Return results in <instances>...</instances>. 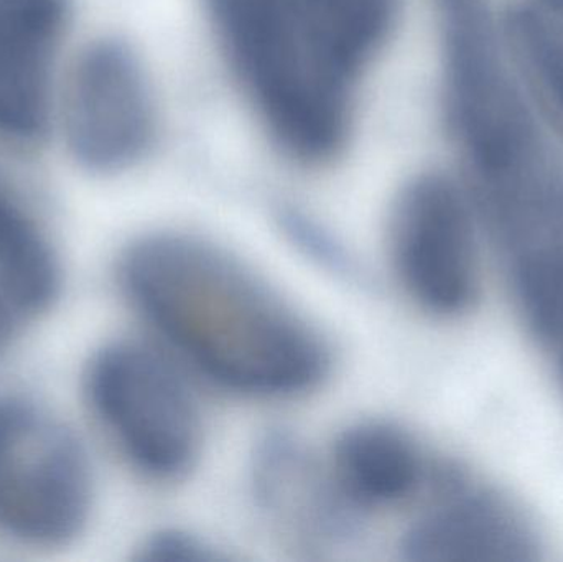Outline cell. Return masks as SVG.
Segmentation results:
<instances>
[{"label": "cell", "mask_w": 563, "mask_h": 562, "mask_svg": "<svg viewBox=\"0 0 563 562\" xmlns=\"http://www.w3.org/2000/svg\"><path fill=\"white\" fill-rule=\"evenodd\" d=\"M134 309L201 375L240 395L288 398L317 388L331 353L317 329L223 247L148 234L122 253Z\"/></svg>", "instance_id": "cell-1"}, {"label": "cell", "mask_w": 563, "mask_h": 562, "mask_svg": "<svg viewBox=\"0 0 563 562\" xmlns=\"http://www.w3.org/2000/svg\"><path fill=\"white\" fill-rule=\"evenodd\" d=\"M218 40L285 154L330 161L350 131L353 88L331 68L308 0H205Z\"/></svg>", "instance_id": "cell-2"}, {"label": "cell", "mask_w": 563, "mask_h": 562, "mask_svg": "<svg viewBox=\"0 0 563 562\" xmlns=\"http://www.w3.org/2000/svg\"><path fill=\"white\" fill-rule=\"evenodd\" d=\"M92 411L119 451L154 481H177L197 464L203 425L177 366L152 346L115 342L86 372Z\"/></svg>", "instance_id": "cell-3"}, {"label": "cell", "mask_w": 563, "mask_h": 562, "mask_svg": "<svg viewBox=\"0 0 563 562\" xmlns=\"http://www.w3.org/2000/svg\"><path fill=\"white\" fill-rule=\"evenodd\" d=\"M92 477L85 451L32 403L0 398V531L58 547L88 521Z\"/></svg>", "instance_id": "cell-4"}, {"label": "cell", "mask_w": 563, "mask_h": 562, "mask_svg": "<svg viewBox=\"0 0 563 562\" xmlns=\"http://www.w3.org/2000/svg\"><path fill=\"white\" fill-rule=\"evenodd\" d=\"M81 170L114 175L154 145L157 108L141 56L124 40L102 36L66 65L53 132Z\"/></svg>", "instance_id": "cell-5"}, {"label": "cell", "mask_w": 563, "mask_h": 562, "mask_svg": "<svg viewBox=\"0 0 563 562\" xmlns=\"http://www.w3.org/2000/svg\"><path fill=\"white\" fill-rule=\"evenodd\" d=\"M479 230L465 188L445 175H420L400 191L390 214V263L420 309L453 319L475 307Z\"/></svg>", "instance_id": "cell-6"}, {"label": "cell", "mask_w": 563, "mask_h": 562, "mask_svg": "<svg viewBox=\"0 0 563 562\" xmlns=\"http://www.w3.org/2000/svg\"><path fill=\"white\" fill-rule=\"evenodd\" d=\"M73 22V0H0V141L25 147L53 132Z\"/></svg>", "instance_id": "cell-7"}, {"label": "cell", "mask_w": 563, "mask_h": 562, "mask_svg": "<svg viewBox=\"0 0 563 562\" xmlns=\"http://www.w3.org/2000/svg\"><path fill=\"white\" fill-rule=\"evenodd\" d=\"M427 508L400 541L412 562H528L538 560L539 538L525 515L501 495L465 478H443Z\"/></svg>", "instance_id": "cell-8"}, {"label": "cell", "mask_w": 563, "mask_h": 562, "mask_svg": "<svg viewBox=\"0 0 563 562\" xmlns=\"http://www.w3.org/2000/svg\"><path fill=\"white\" fill-rule=\"evenodd\" d=\"M328 472L357 511L412 497L426 482L427 467L419 445L406 431L393 422L363 421L338 436Z\"/></svg>", "instance_id": "cell-9"}, {"label": "cell", "mask_w": 563, "mask_h": 562, "mask_svg": "<svg viewBox=\"0 0 563 562\" xmlns=\"http://www.w3.org/2000/svg\"><path fill=\"white\" fill-rule=\"evenodd\" d=\"M254 477L261 502L290 524L328 537L350 530L353 508L330 472L324 474L291 436L273 434L263 442Z\"/></svg>", "instance_id": "cell-10"}, {"label": "cell", "mask_w": 563, "mask_h": 562, "mask_svg": "<svg viewBox=\"0 0 563 562\" xmlns=\"http://www.w3.org/2000/svg\"><path fill=\"white\" fill-rule=\"evenodd\" d=\"M58 289V261L48 238L0 175V290L20 312H38Z\"/></svg>", "instance_id": "cell-11"}, {"label": "cell", "mask_w": 563, "mask_h": 562, "mask_svg": "<svg viewBox=\"0 0 563 562\" xmlns=\"http://www.w3.org/2000/svg\"><path fill=\"white\" fill-rule=\"evenodd\" d=\"M501 30L532 101L563 132V26L536 3L522 2L506 9Z\"/></svg>", "instance_id": "cell-12"}, {"label": "cell", "mask_w": 563, "mask_h": 562, "mask_svg": "<svg viewBox=\"0 0 563 562\" xmlns=\"http://www.w3.org/2000/svg\"><path fill=\"white\" fill-rule=\"evenodd\" d=\"M400 0H310L314 30L334 71L356 85L396 26Z\"/></svg>", "instance_id": "cell-13"}, {"label": "cell", "mask_w": 563, "mask_h": 562, "mask_svg": "<svg viewBox=\"0 0 563 562\" xmlns=\"http://www.w3.org/2000/svg\"><path fill=\"white\" fill-rule=\"evenodd\" d=\"M137 560L152 562H198L220 560L213 548L178 530L152 535L139 548Z\"/></svg>", "instance_id": "cell-14"}, {"label": "cell", "mask_w": 563, "mask_h": 562, "mask_svg": "<svg viewBox=\"0 0 563 562\" xmlns=\"http://www.w3.org/2000/svg\"><path fill=\"white\" fill-rule=\"evenodd\" d=\"M16 307L0 293V349L9 342L12 337L13 326H15V316L13 310Z\"/></svg>", "instance_id": "cell-15"}, {"label": "cell", "mask_w": 563, "mask_h": 562, "mask_svg": "<svg viewBox=\"0 0 563 562\" xmlns=\"http://www.w3.org/2000/svg\"><path fill=\"white\" fill-rule=\"evenodd\" d=\"M549 349L555 353V359H558L559 372H561V376L563 379V319L559 329L555 330L554 335L548 342Z\"/></svg>", "instance_id": "cell-16"}, {"label": "cell", "mask_w": 563, "mask_h": 562, "mask_svg": "<svg viewBox=\"0 0 563 562\" xmlns=\"http://www.w3.org/2000/svg\"><path fill=\"white\" fill-rule=\"evenodd\" d=\"M534 3L563 26V0H534Z\"/></svg>", "instance_id": "cell-17"}]
</instances>
